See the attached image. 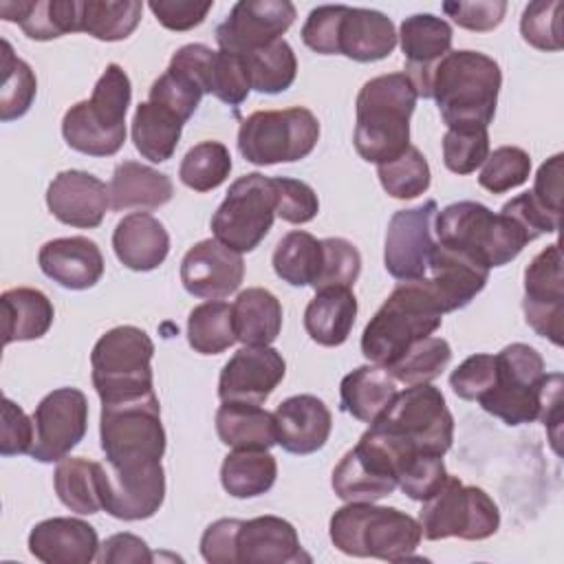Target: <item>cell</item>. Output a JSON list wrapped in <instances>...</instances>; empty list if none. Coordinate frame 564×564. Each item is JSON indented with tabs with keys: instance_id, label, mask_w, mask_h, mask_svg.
Wrapping results in <instances>:
<instances>
[{
	"instance_id": "6da1fadb",
	"label": "cell",
	"mask_w": 564,
	"mask_h": 564,
	"mask_svg": "<svg viewBox=\"0 0 564 564\" xmlns=\"http://www.w3.org/2000/svg\"><path fill=\"white\" fill-rule=\"evenodd\" d=\"M366 432L392 456L399 476V469L412 456H443L452 447L454 416L438 388L432 383H414L397 392Z\"/></svg>"
},
{
	"instance_id": "7a4b0ae2",
	"label": "cell",
	"mask_w": 564,
	"mask_h": 564,
	"mask_svg": "<svg viewBox=\"0 0 564 564\" xmlns=\"http://www.w3.org/2000/svg\"><path fill=\"white\" fill-rule=\"evenodd\" d=\"M502 70L480 51H449L432 70L430 97L447 130H487L496 115Z\"/></svg>"
},
{
	"instance_id": "3957f363",
	"label": "cell",
	"mask_w": 564,
	"mask_h": 564,
	"mask_svg": "<svg viewBox=\"0 0 564 564\" xmlns=\"http://www.w3.org/2000/svg\"><path fill=\"white\" fill-rule=\"evenodd\" d=\"M416 90L405 73H388L368 79L355 101V150L375 165L401 156L410 143V117L416 108Z\"/></svg>"
},
{
	"instance_id": "277c9868",
	"label": "cell",
	"mask_w": 564,
	"mask_h": 564,
	"mask_svg": "<svg viewBox=\"0 0 564 564\" xmlns=\"http://www.w3.org/2000/svg\"><path fill=\"white\" fill-rule=\"evenodd\" d=\"M436 242L469 256L478 264L502 267L533 242L529 231L507 212L494 214L476 200H458L434 216Z\"/></svg>"
},
{
	"instance_id": "5b68a950",
	"label": "cell",
	"mask_w": 564,
	"mask_h": 564,
	"mask_svg": "<svg viewBox=\"0 0 564 564\" xmlns=\"http://www.w3.org/2000/svg\"><path fill=\"white\" fill-rule=\"evenodd\" d=\"M99 441L106 465L119 474H145L161 465L165 430L156 392L130 401L101 403Z\"/></svg>"
},
{
	"instance_id": "8992f818",
	"label": "cell",
	"mask_w": 564,
	"mask_h": 564,
	"mask_svg": "<svg viewBox=\"0 0 564 564\" xmlns=\"http://www.w3.org/2000/svg\"><path fill=\"white\" fill-rule=\"evenodd\" d=\"M443 311L423 278L399 282L361 333V352L370 364L390 368L414 341L430 337Z\"/></svg>"
},
{
	"instance_id": "52a82bcc",
	"label": "cell",
	"mask_w": 564,
	"mask_h": 564,
	"mask_svg": "<svg viewBox=\"0 0 564 564\" xmlns=\"http://www.w3.org/2000/svg\"><path fill=\"white\" fill-rule=\"evenodd\" d=\"M330 542L352 557H377L403 562L414 555L423 538L421 524L397 507H377L372 502H346L328 524Z\"/></svg>"
},
{
	"instance_id": "ba28073f",
	"label": "cell",
	"mask_w": 564,
	"mask_h": 564,
	"mask_svg": "<svg viewBox=\"0 0 564 564\" xmlns=\"http://www.w3.org/2000/svg\"><path fill=\"white\" fill-rule=\"evenodd\" d=\"M132 101V84L119 64H108L99 75L90 99L73 104L62 119V137L68 148L88 156H112L126 141V115Z\"/></svg>"
},
{
	"instance_id": "9c48e42d",
	"label": "cell",
	"mask_w": 564,
	"mask_h": 564,
	"mask_svg": "<svg viewBox=\"0 0 564 564\" xmlns=\"http://www.w3.org/2000/svg\"><path fill=\"white\" fill-rule=\"evenodd\" d=\"M154 341L139 326L106 330L90 352L93 386L101 403L139 399L154 392L152 379Z\"/></svg>"
},
{
	"instance_id": "30bf717a",
	"label": "cell",
	"mask_w": 564,
	"mask_h": 564,
	"mask_svg": "<svg viewBox=\"0 0 564 564\" xmlns=\"http://www.w3.org/2000/svg\"><path fill=\"white\" fill-rule=\"evenodd\" d=\"M546 370L540 352L529 344H509L496 355V383L478 405L507 425H524L540 419Z\"/></svg>"
},
{
	"instance_id": "8fae6325",
	"label": "cell",
	"mask_w": 564,
	"mask_h": 564,
	"mask_svg": "<svg viewBox=\"0 0 564 564\" xmlns=\"http://www.w3.org/2000/svg\"><path fill=\"white\" fill-rule=\"evenodd\" d=\"M319 141V121L304 108L258 110L242 119L238 150L253 165L293 163L308 156Z\"/></svg>"
},
{
	"instance_id": "7c38bea8",
	"label": "cell",
	"mask_w": 564,
	"mask_h": 564,
	"mask_svg": "<svg viewBox=\"0 0 564 564\" xmlns=\"http://www.w3.org/2000/svg\"><path fill=\"white\" fill-rule=\"evenodd\" d=\"M425 540H487L500 527V511L494 498L476 485H463L456 476H447L443 487L423 500L419 513Z\"/></svg>"
},
{
	"instance_id": "4fadbf2b",
	"label": "cell",
	"mask_w": 564,
	"mask_h": 564,
	"mask_svg": "<svg viewBox=\"0 0 564 564\" xmlns=\"http://www.w3.org/2000/svg\"><path fill=\"white\" fill-rule=\"evenodd\" d=\"M278 212L273 178L251 172L229 185L225 200L212 216L218 242L238 253L253 251L271 231Z\"/></svg>"
},
{
	"instance_id": "5bb4252c",
	"label": "cell",
	"mask_w": 564,
	"mask_h": 564,
	"mask_svg": "<svg viewBox=\"0 0 564 564\" xmlns=\"http://www.w3.org/2000/svg\"><path fill=\"white\" fill-rule=\"evenodd\" d=\"M35 441L29 456L37 463H59L79 445L88 430V399L77 388L48 392L33 412Z\"/></svg>"
},
{
	"instance_id": "9a60e30c",
	"label": "cell",
	"mask_w": 564,
	"mask_h": 564,
	"mask_svg": "<svg viewBox=\"0 0 564 564\" xmlns=\"http://www.w3.org/2000/svg\"><path fill=\"white\" fill-rule=\"evenodd\" d=\"M436 212V200H425L392 214L386 231L383 264L394 280L410 282L427 275L430 256L436 245L432 227Z\"/></svg>"
},
{
	"instance_id": "2e32d148",
	"label": "cell",
	"mask_w": 564,
	"mask_h": 564,
	"mask_svg": "<svg viewBox=\"0 0 564 564\" xmlns=\"http://www.w3.org/2000/svg\"><path fill=\"white\" fill-rule=\"evenodd\" d=\"M522 311L527 324L551 344H564V278L560 242L544 247L524 269Z\"/></svg>"
},
{
	"instance_id": "e0dca14e",
	"label": "cell",
	"mask_w": 564,
	"mask_h": 564,
	"mask_svg": "<svg viewBox=\"0 0 564 564\" xmlns=\"http://www.w3.org/2000/svg\"><path fill=\"white\" fill-rule=\"evenodd\" d=\"M295 15V4L289 0H238L216 26V42L220 51L249 55L282 40Z\"/></svg>"
},
{
	"instance_id": "ac0fdd59",
	"label": "cell",
	"mask_w": 564,
	"mask_h": 564,
	"mask_svg": "<svg viewBox=\"0 0 564 564\" xmlns=\"http://www.w3.org/2000/svg\"><path fill=\"white\" fill-rule=\"evenodd\" d=\"M330 485L344 502H377L397 489V465L383 445L364 432L335 465Z\"/></svg>"
},
{
	"instance_id": "d6986e66",
	"label": "cell",
	"mask_w": 564,
	"mask_h": 564,
	"mask_svg": "<svg viewBox=\"0 0 564 564\" xmlns=\"http://www.w3.org/2000/svg\"><path fill=\"white\" fill-rule=\"evenodd\" d=\"M284 372V357L273 346H242L220 370L218 397L260 405L280 386Z\"/></svg>"
},
{
	"instance_id": "ffe728a7",
	"label": "cell",
	"mask_w": 564,
	"mask_h": 564,
	"mask_svg": "<svg viewBox=\"0 0 564 564\" xmlns=\"http://www.w3.org/2000/svg\"><path fill=\"white\" fill-rule=\"evenodd\" d=\"M242 278V253L231 251L216 238L198 240L181 260V282L194 297L223 300L238 291Z\"/></svg>"
},
{
	"instance_id": "44dd1931",
	"label": "cell",
	"mask_w": 564,
	"mask_h": 564,
	"mask_svg": "<svg viewBox=\"0 0 564 564\" xmlns=\"http://www.w3.org/2000/svg\"><path fill=\"white\" fill-rule=\"evenodd\" d=\"M97 491L106 513L134 522L152 518L165 500L163 467L145 474H119L106 463H97Z\"/></svg>"
},
{
	"instance_id": "7402d4cb",
	"label": "cell",
	"mask_w": 564,
	"mask_h": 564,
	"mask_svg": "<svg viewBox=\"0 0 564 564\" xmlns=\"http://www.w3.org/2000/svg\"><path fill=\"white\" fill-rule=\"evenodd\" d=\"M397 40L405 57V75L410 77L419 97L430 99L432 70L452 51V26L434 13H414L399 26Z\"/></svg>"
},
{
	"instance_id": "603a6c76",
	"label": "cell",
	"mask_w": 564,
	"mask_h": 564,
	"mask_svg": "<svg viewBox=\"0 0 564 564\" xmlns=\"http://www.w3.org/2000/svg\"><path fill=\"white\" fill-rule=\"evenodd\" d=\"M46 207L64 225L95 229L110 207V187L84 170H64L46 189Z\"/></svg>"
},
{
	"instance_id": "cb8c5ba5",
	"label": "cell",
	"mask_w": 564,
	"mask_h": 564,
	"mask_svg": "<svg viewBox=\"0 0 564 564\" xmlns=\"http://www.w3.org/2000/svg\"><path fill=\"white\" fill-rule=\"evenodd\" d=\"M427 271L430 275H423V282L438 302L443 315L465 308L489 280L487 267L438 242L432 249Z\"/></svg>"
},
{
	"instance_id": "d4e9b609",
	"label": "cell",
	"mask_w": 564,
	"mask_h": 564,
	"mask_svg": "<svg viewBox=\"0 0 564 564\" xmlns=\"http://www.w3.org/2000/svg\"><path fill=\"white\" fill-rule=\"evenodd\" d=\"M311 562L295 527L278 516L242 520L236 535V564H300Z\"/></svg>"
},
{
	"instance_id": "484cf974",
	"label": "cell",
	"mask_w": 564,
	"mask_h": 564,
	"mask_svg": "<svg viewBox=\"0 0 564 564\" xmlns=\"http://www.w3.org/2000/svg\"><path fill=\"white\" fill-rule=\"evenodd\" d=\"M278 445L297 456L322 449L333 430L330 410L315 394H295L273 410Z\"/></svg>"
},
{
	"instance_id": "4316f807",
	"label": "cell",
	"mask_w": 564,
	"mask_h": 564,
	"mask_svg": "<svg viewBox=\"0 0 564 564\" xmlns=\"http://www.w3.org/2000/svg\"><path fill=\"white\" fill-rule=\"evenodd\" d=\"M37 264L46 278L70 291L93 289L104 275V256L95 240L84 236L55 238L42 245Z\"/></svg>"
},
{
	"instance_id": "83f0119b",
	"label": "cell",
	"mask_w": 564,
	"mask_h": 564,
	"mask_svg": "<svg viewBox=\"0 0 564 564\" xmlns=\"http://www.w3.org/2000/svg\"><path fill=\"white\" fill-rule=\"evenodd\" d=\"M29 551L44 564H90L99 555V538L79 518H48L31 529Z\"/></svg>"
},
{
	"instance_id": "f1b7e54d",
	"label": "cell",
	"mask_w": 564,
	"mask_h": 564,
	"mask_svg": "<svg viewBox=\"0 0 564 564\" xmlns=\"http://www.w3.org/2000/svg\"><path fill=\"white\" fill-rule=\"evenodd\" d=\"M112 249L130 271H152L170 253V234L159 218L148 212L123 216L112 231Z\"/></svg>"
},
{
	"instance_id": "f546056e",
	"label": "cell",
	"mask_w": 564,
	"mask_h": 564,
	"mask_svg": "<svg viewBox=\"0 0 564 564\" xmlns=\"http://www.w3.org/2000/svg\"><path fill=\"white\" fill-rule=\"evenodd\" d=\"M397 46L394 22L375 9H344L337 31V53L355 62H379Z\"/></svg>"
},
{
	"instance_id": "4dcf8cb0",
	"label": "cell",
	"mask_w": 564,
	"mask_h": 564,
	"mask_svg": "<svg viewBox=\"0 0 564 564\" xmlns=\"http://www.w3.org/2000/svg\"><path fill=\"white\" fill-rule=\"evenodd\" d=\"M110 207L123 209H156L172 200L174 183L167 174L139 161H121L110 178Z\"/></svg>"
},
{
	"instance_id": "1f68e13d",
	"label": "cell",
	"mask_w": 564,
	"mask_h": 564,
	"mask_svg": "<svg viewBox=\"0 0 564 564\" xmlns=\"http://www.w3.org/2000/svg\"><path fill=\"white\" fill-rule=\"evenodd\" d=\"M355 317L357 297L350 289H319L304 311V328L315 344L335 348L348 339L355 326Z\"/></svg>"
},
{
	"instance_id": "d6a6232c",
	"label": "cell",
	"mask_w": 564,
	"mask_h": 564,
	"mask_svg": "<svg viewBox=\"0 0 564 564\" xmlns=\"http://www.w3.org/2000/svg\"><path fill=\"white\" fill-rule=\"evenodd\" d=\"M0 15L7 22H18L26 37L40 42L79 31V0H7L0 2Z\"/></svg>"
},
{
	"instance_id": "836d02e7",
	"label": "cell",
	"mask_w": 564,
	"mask_h": 564,
	"mask_svg": "<svg viewBox=\"0 0 564 564\" xmlns=\"http://www.w3.org/2000/svg\"><path fill=\"white\" fill-rule=\"evenodd\" d=\"M397 379L377 364L355 368L341 379V410L361 423H375L377 416L397 397Z\"/></svg>"
},
{
	"instance_id": "e575fe53",
	"label": "cell",
	"mask_w": 564,
	"mask_h": 564,
	"mask_svg": "<svg viewBox=\"0 0 564 564\" xmlns=\"http://www.w3.org/2000/svg\"><path fill=\"white\" fill-rule=\"evenodd\" d=\"M216 432L220 443L231 449H271L278 445L273 412L258 403L223 401L216 412Z\"/></svg>"
},
{
	"instance_id": "d590c367",
	"label": "cell",
	"mask_w": 564,
	"mask_h": 564,
	"mask_svg": "<svg viewBox=\"0 0 564 564\" xmlns=\"http://www.w3.org/2000/svg\"><path fill=\"white\" fill-rule=\"evenodd\" d=\"M4 346L40 339L48 333L55 311L46 293L31 286L7 289L0 295Z\"/></svg>"
},
{
	"instance_id": "8d00e7d4",
	"label": "cell",
	"mask_w": 564,
	"mask_h": 564,
	"mask_svg": "<svg viewBox=\"0 0 564 564\" xmlns=\"http://www.w3.org/2000/svg\"><path fill=\"white\" fill-rule=\"evenodd\" d=\"M236 339L245 346H271L282 330V304L262 289L249 286L231 304Z\"/></svg>"
},
{
	"instance_id": "74e56055",
	"label": "cell",
	"mask_w": 564,
	"mask_h": 564,
	"mask_svg": "<svg viewBox=\"0 0 564 564\" xmlns=\"http://www.w3.org/2000/svg\"><path fill=\"white\" fill-rule=\"evenodd\" d=\"M183 121L154 101H141L132 117V143L137 152L152 161L165 163L176 152Z\"/></svg>"
},
{
	"instance_id": "f35d334b",
	"label": "cell",
	"mask_w": 564,
	"mask_h": 564,
	"mask_svg": "<svg viewBox=\"0 0 564 564\" xmlns=\"http://www.w3.org/2000/svg\"><path fill=\"white\" fill-rule=\"evenodd\" d=\"M278 478V463L269 449H234L220 465L223 489L234 498L267 494Z\"/></svg>"
},
{
	"instance_id": "ab89813d",
	"label": "cell",
	"mask_w": 564,
	"mask_h": 564,
	"mask_svg": "<svg viewBox=\"0 0 564 564\" xmlns=\"http://www.w3.org/2000/svg\"><path fill=\"white\" fill-rule=\"evenodd\" d=\"M273 271L291 286H313L322 269V240L308 231H289L275 245Z\"/></svg>"
},
{
	"instance_id": "60d3db41",
	"label": "cell",
	"mask_w": 564,
	"mask_h": 564,
	"mask_svg": "<svg viewBox=\"0 0 564 564\" xmlns=\"http://www.w3.org/2000/svg\"><path fill=\"white\" fill-rule=\"evenodd\" d=\"M141 13L139 0H79V31L101 42H119L132 35Z\"/></svg>"
},
{
	"instance_id": "b9f144b4",
	"label": "cell",
	"mask_w": 564,
	"mask_h": 564,
	"mask_svg": "<svg viewBox=\"0 0 564 564\" xmlns=\"http://www.w3.org/2000/svg\"><path fill=\"white\" fill-rule=\"evenodd\" d=\"M187 341L194 352L220 355L234 346L236 330L231 317V304L225 300H207L189 311L187 317Z\"/></svg>"
},
{
	"instance_id": "7bdbcfd3",
	"label": "cell",
	"mask_w": 564,
	"mask_h": 564,
	"mask_svg": "<svg viewBox=\"0 0 564 564\" xmlns=\"http://www.w3.org/2000/svg\"><path fill=\"white\" fill-rule=\"evenodd\" d=\"M53 487L64 507L79 516H93L101 509L97 491V460L66 456L57 463Z\"/></svg>"
},
{
	"instance_id": "ee69618b",
	"label": "cell",
	"mask_w": 564,
	"mask_h": 564,
	"mask_svg": "<svg viewBox=\"0 0 564 564\" xmlns=\"http://www.w3.org/2000/svg\"><path fill=\"white\" fill-rule=\"evenodd\" d=\"M251 88L262 95H278L291 88L297 75V59L291 44L282 37L264 48L242 55Z\"/></svg>"
},
{
	"instance_id": "f6af8a7d",
	"label": "cell",
	"mask_w": 564,
	"mask_h": 564,
	"mask_svg": "<svg viewBox=\"0 0 564 564\" xmlns=\"http://www.w3.org/2000/svg\"><path fill=\"white\" fill-rule=\"evenodd\" d=\"M229 172L231 154L220 141H200L192 145L178 165L181 183L194 192L216 189L227 181Z\"/></svg>"
},
{
	"instance_id": "bcb514c9",
	"label": "cell",
	"mask_w": 564,
	"mask_h": 564,
	"mask_svg": "<svg viewBox=\"0 0 564 564\" xmlns=\"http://www.w3.org/2000/svg\"><path fill=\"white\" fill-rule=\"evenodd\" d=\"M452 348L443 337H423L414 341L390 368L388 372L397 379V383H430L449 366Z\"/></svg>"
},
{
	"instance_id": "7dc6e473",
	"label": "cell",
	"mask_w": 564,
	"mask_h": 564,
	"mask_svg": "<svg viewBox=\"0 0 564 564\" xmlns=\"http://www.w3.org/2000/svg\"><path fill=\"white\" fill-rule=\"evenodd\" d=\"M37 93V79L31 66L20 59L11 44L2 40V86H0V119L13 121L29 112Z\"/></svg>"
},
{
	"instance_id": "c3c4849f",
	"label": "cell",
	"mask_w": 564,
	"mask_h": 564,
	"mask_svg": "<svg viewBox=\"0 0 564 564\" xmlns=\"http://www.w3.org/2000/svg\"><path fill=\"white\" fill-rule=\"evenodd\" d=\"M377 176L388 196L397 200H410L427 192L432 172L427 159L416 145H410L401 156L390 163L377 165Z\"/></svg>"
},
{
	"instance_id": "681fc988",
	"label": "cell",
	"mask_w": 564,
	"mask_h": 564,
	"mask_svg": "<svg viewBox=\"0 0 564 564\" xmlns=\"http://www.w3.org/2000/svg\"><path fill=\"white\" fill-rule=\"evenodd\" d=\"M531 174V156L518 145H500L482 163L478 174L480 187L491 194H505L527 183Z\"/></svg>"
},
{
	"instance_id": "f907efd6",
	"label": "cell",
	"mask_w": 564,
	"mask_h": 564,
	"mask_svg": "<svg viewBox=\"0 0 564 564\" xmlns=\"http://www.w3.org/2000/svg\"><path fill=\"white\" fill-rule=\"evenodd\" d=\"M562 2L535 0L529 2L520 18V33L527 44L538 51H562Z\"/></svg>"
},
{
	"instance_id": "816d5d0a",
	"label": "cell",
	"mask_w": 564,
	"mask_h": 564,
	"mask_svg": "<svg viewBox=\"0 0 564 564\" xmlns=\"http://www.w3.org/2000/svg\"><path fill=\"white\" fill-rule=\"evenodd\" d=\"M361 273V253L346 238H324L322 240V269L313 284L315 291L344 286L350 289Z\"/></svg>"
},
{
	"instance_id": "f5cc1de1",
	"label": "cell",
	"mask_w": 564,
	"mask_h": 564,
	"mask_svg": "<svg viewBox=\"0 0 564 564\" xmlns=\"http://www.w3.org/2000/svg\"><path fill=\"white\" fill-rule=\"evenodd\" d=\"M249 90H251V82H249V73L242 55L227 53L220 48L214 51L207 93L218 97L223 104L238 108L249 97Z\"/></svg>"
},
{
	"instance_id": "db71d44e",
	"label": "cell",
	"mask_w": 564,
	"mask_h": 564,
	"mask_svg": "<svg viewBox=\"0 0 564 564\" xmlns=\"http://www.w3.org/2000/svg\"><path fill=\"white\" fill-rule=\"evenodd\" d=\"M447 476L449 474L445 469L443 456H438V454H416L399 469L397 487H401V491L410 500L423 502L443 487Z\"/></svg>"
},
{
	"instance_id": "11a10c76",
	"label": "cell",
	"mask_w": 564,
	"mask_h": 564,
	"mask_svg": "<svg viewBox=\"0 0 564 564\" xmlns=\"http://www.w3.org/2000/svg\"><path fill=\"white\" fill-rule=\"evenodd\" d=\"M489 156L487 130H447L443 137V163L454 174L476 172Z\"/></svg>"
},
{
	"instance_id": "9f6ffc18",
	"label": "cell",
	"mask_w": 564,
	"mask_h": 564,
	"mask_svg": "<svg viewBox=\"0 0 564 564\" xmlns=\"http://www.w3.org/2000/svg\"><path fill=\"white\" fill-rule=\"evenodd\" d=\"M275 196H278V216L293 225L311 223L319 212V200L315 189L297 178L273 176Z\"/></svg>"
},
{
	"instance_id": "6f0895ef",
	"label": "cell",
	"mask_w": 564,
	"mask_h": 564,
	"mask_svg": "<svg viewBox=\"0 0 564 564\" xmlns=\"http://www.w3.org/2000/svg\"><path fill=\"white\" fill-rule=\"evenodd\" d=\"M496 383V355L476 352L456 366L449 375L454 394L463 401H478Z\"/></svg>"
},
{
	"instance_id": "680465c9",
	"label": "cell",
	"mask_w": 564,
	"mask_h": 564,
	"mask_svg": "<svg viewBox=\"0 0 564 564\" xmlns=\"http://www.w3.org/2000/svg\"><path fill=\"white\" fill-rule=\"evenodd\" d=\"M344 9H346V4L315 7L302 26V42L319 55H339L337 53V31H339Z\"/></svg>"
},
{
	"instance_id": "91938a15",
	"label": "cell",
	"mask_w": 564,
	"mask_h": 564,
	"mask_svg": "<svg viewBox=\"0 0 564 564\" xmlns=\"http://www.w3.org/2000/svg\"><path fill=\"white\" fill-rule=\"evenodd\" d=\"M443 13L452 18L460 29L485 33V31H494L502 22L507 13V2L505 0H476V2L452 0V2H443Z\"/></svg>"
},
{
	"instance_id": "94428289",
	"label": "cell",
	"mask_w": 564,
	"mask_h": 564,
	"mask_svg": "<svg viewBox=\"0 0 564 564\" xmlns=\"http://www.w3.org/2000/svg\"><path fill=\"white\" fill-rule=\"evenodd\" d=\"M35 441V425L33 416L29 419L26 412L13 403L9 397L2 401V432H0V454L2 456H18L29 454Z\"/></svg>"
},
{
	"instance_id": "6125c7cd",
	"label": "cell",
	"mask_w": 564,
	"mask_h": 564,
	"mask_svg": "<svg viewBox=\"0 0 564 564\" xmlns=\"http://www.w3.org/2000/svg\"><path fill=\"white\" fill-rule=\"evenodd\" d=\"M150 11L170 31H189L198 26L207 13L212 11L214 2H196V0H152Z\"/></svg>"
},
{
	"instance_id": "be15d7a7",
	"label": "cell",
	"mask_w": 564,
	"mask_h": 564,
	"mask_svg": "<svg viewBox=\"0 0 564 564\" xmlns=\"http://www.w3.org/2000/svg\"><path fill=\"white\" fill-rule=\"evenodd\" d=\"M502 212H507L509 216H513L527 231L529 236L535 240L544 234H555L560 229V214H553L549 209H544L533 196L531 192L518 194L516 198L507 200L502 207Z\"/></svg>"
},
{
	"instance_id": "e7e4bbea",
	"label": "cell",
	"mask_w": 564,
	"mask_h": 564,
	"mask_svg": "<svg viewBox=\"0 0 564 564\" xmlns=\"http://www.w3.org/2000/svg\"><path fill=\"white\" fill-rule=\"evenodd\" d=\"M238 518H220L212 522L200 538V555L209 564H236V535L240 529Z\"/></svg>"
},
{
	"instance_id": "03108f58",
	"label": "cell",
	"mask_w": 564,
	"mask_h": 564,
	"mask_svg": "<svg viewBox=\"0 0 564 564\" xmlns=\"http://www.w3.org/2000/svg\"><path fill=\"white\" fill-rule=\"evenodd\" d=\"M99 562L104 564H150L154 560L150 546L145 540H141L134 533H115L106 538V542L99 546Z\"/></svg>"
},
{
	"instance_id": "003e7915",
	"label": "cell",
	"mask_w": 564,
	"mask_h": 564,
	"mask_svg": "<svg viewBox=\"0 0 564 564\" xmlns=\"http://www.w3.org/2000/svg\"><path fill=\"white\" fill-rule=\"evenodd\" d=\"M562 159L564 154L557 152L551 159H546L535 174L531 196L549 212L560 214L562 212Z\"/></svg>"
}]
</instances>
